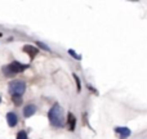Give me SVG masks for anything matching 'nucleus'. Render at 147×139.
Listing matches in <instances>:
<instances>
[{
  "instance_id": "obj_1",
  "label": "nucleus",
  "mask_w": 147,
  "mask_h": 139,
  "mask_svg": "<svg viewBox=\"0 0 147 139\" xmlns=\"http://www.w3.org/2000/svg\"><path fill=\"white\" fill-rule=\"evenodd\" d=\"M48 117H49L51 124L56 128H62L66 124V122H65V112L59 104H54V106L52 107L51 111H49Z\"/></svg>"
},
{
  "instance_id": "obj_2",
  "label": "nucleus",
  "mask_w": 147,
  "mask_h": 139,
  "mask_svg": "<svg viewBox=\"0 0 147 139\" xmlns=\"http://www.w3.org/2000/svg\"><path fill=\"white\" fill-rule=\"evenodd\" d=\"M27 64H22L20 63V62H13V63L10 64H7V66L3 67V73H4L5 76H8V77H12V76L17 75V73L22 72V71H25L27 68Z\"/></svg>"
},
{
  "instance_id": "obj_3",
  "label": "nucleus",
  "mask_w": 147,
  "mask_h": 139,
  "mask_svg": "<svg viewBox=\"0 0 147 139\" xmlns=\"http://www.w3.org/2000/svg\"><path fill=\"white\" fill-rule=\"evenodd\" d=\"M26 90V84L21 80L10 81L9 84V93L12 94L13 98H21Z\"/></svg>"
},
{
  "instance_id": "obj_4",
  "label": "nucleus",
  "mask_w": 147,
  "mask_h": 139,
  "mask_svg": "<svg viewBox=\"0 0 147 139\" xmlns=\"http://www.w3.org/2000/svg\"><path fill=\"white\" fill-rule=\"evenodd\" d=\"M115 133L120 139H125L130 135V130L128 128H115Z\"/></svg>"
},
{
  "instance_id": "obj_5",
  "label": "nucleus",
  "mask_w": 147,
  "mask_h": 139,
  "mask_svg": "<svg viewBox=\"0 0 147 139\" xmlns=\"http://www.w3.org/2000/svg\"><path fill=\"white\" fill-rule=\"evenodd\" d=\"M25 53H27L28 56H30V58L32 59L34 57H36V54L39 53V49L38 48H35V46H32V45H25L23 46V49H22Z\"/></svg>"
},
{
  "instance_id": "obj_6",
  "label": "nucleus",
  "mask_w": 147,
  "mask_h": 139,
  "mask_svg": "<svg viewBox=\"0 0 147 139\" xmlns=\"http://www.w3.org/2000/svg\"><path fill=\"white\" fill-rule=\"evenodd\" d=\"M67 126H69L70 132H74V130H75L76 119H75V116H74L72 112H69V115H67Z\"/></svg>"
},
{
  "instance_id": "obj_7",
  "label": "nucleus",
  "mask_w": 147,
  "mask_h": 139,
  "mask_svg": "<svg viewBox=\"0 0 147 139\" xmlns=\"http://www.w3.org/2000/svg\"><path fill=\"white\" fill-rule=\"evenodd\" d=\"M7 122H8V125L9 126H16L17 125V122H18V117H17V115L16 113H13V112H9V113L7 115Z\"/></svg>"
},
{
  "instance_id": "obj_8",
  "label": "nucleus",
  "mask_w": 147,
  "mask_h": 139,
  "mask_svg": "<svg viewBox=\"0 0 147 139\" xmlns=\"http://www.w3.org/2000/svg\"><path fill=\"white\" fill-rule=\"evenodd\" d=\"M35 112H36V107L34 106V104H28V106H26L25 108H23V115H25V117H31Z\"/></svg>"
},
{
  "instance_id": "obj_9",
  "label": "nucleus",
  "mask_w": 147,
  "mask_h": 139,
  "mask_svg": "<svg viewBox=\"0 0 147 139\" xmlns=\"http://www.w3.org/2000/svg\"><path fill=\"white\" fill-rule=\"evenodd\" d=\"M17 139H27V133H26L25 130H21V132H18Z\"/></svg>"
},
{
  "instance_id": "obj_10",
  "label": "nucleus",
  "mask_w": 147,
  "mask_h": 139,
  "mask_svg": "<svg viewBox=\"0 0 147 139\" xmlns=\"http://www.w3.org/2000/svg\"><path fill=\"white\" fill-rule=\"evenodd\" d=\"M36 45H38V46H40L41 49H45V50L51 52V49H49V46H48V45H45V44H43V43H40V41H36Z\"/></svg>"
},
{
  "instance_id": "obj_11",
  "label": "nucleus",
  "mask_w": 147,
  "mask_h": 139,
  "mask_svg": "<svg viewBox=\"0 0 147 139\" xmlns=\"http://www.w3.org/2000/svg\"><path fill=\"white\" fill-rule=\"evenodd\" d=\"M74 77H75V81H76V85H78V93H80V90H81V86H80V80H79L78 75H75V73H74Z\"/></svg>"
},
{
  "instance_id": "obj_12",
  "label": "nucleus",
  "mask_w": 147,
  "mask_h": 139,
  "mask_svg": "<svg viewBox=\"0 0 147 139\" xmlns=\"http://www.w3.org/2000/svg\"><path fill=\"white\" fill-rule=\"evenodd\" d=\"M0 36H1V34H0Z\"/></svg>"
},
{
  "instance_id": "obj_13",
  "label": "nucleus",
  "mask_w": 147,
  "mask_h": 139,
  "mask_svg": "<svg viewBox=\"0 0 147 139\" xmlns=\"http://www.w3.org/2000/svg\"><path fill=\"white\" fill-rule=\"evenodd\" d=\"M0 102H1V99H0Z\"/></svg>"
}]
</instances>
